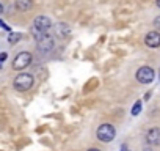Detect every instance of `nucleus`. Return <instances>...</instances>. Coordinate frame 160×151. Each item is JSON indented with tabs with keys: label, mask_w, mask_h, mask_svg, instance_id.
I'll use <instances>...</instances> for the list:
<instances>
[{
	"label": "nucleus",
	"mask_w": 160,
	"mask_h": 151,
	"mask_svg": "<svg viewBox=\"0 0 160 151\" xmlns=\"http://www.w3.org/2000/svg\"><path fill=\"white\" fill-rule=\"evenodd\" d=\"M155 3H157V7L160 8V0H155Z\"/></svg>",
	"instance_id": "a211bd4d"
},
{
	"label": "nucleus",
	"mask_w": 160,
	"mask_h": 151,
	"mask_svg": "<svg viewBox=\"0 0 160 151\" xmlns=\"http://www.w3.org/2000/svg\"><path fill=\"white\" fill-rule=\"evenodd\" d=\"M140 112H141V101H137V102L133 104V107H132V115L137 117Z\"/></svg>",
	"instance_id": "9b49d317"
},
{
	"label": "nucleus",
	"mask_w": 160,
	"mask_h": 151,
	"mask_svg": "<svg viewBox=\"0 0 160 151\" xmlns=\"http://www.w3.org/2000/svg\"><path fill=\"white\" fill-rule=\"evenodd\" d=\"M144 151H151V149H144Z\"/></svg>",
	"instance_id": "aec40b11"
},
{
	"label": "nucleus",
	"mask_w": 160,
	"mask_h": 151,
	"mask_svg": "<svg viewBox=\"0 0 160 151\" xmlns=\"http://www.w3.org/2000/svg\"><path fill=\"white\" fill-rule=\"evenodd\" d=\"M144 43L148 47H158L160 46V33L158 32H149L144 36Z\"/></svg>",
	"instance_id": "6e6552de"
},
{
	"label": "nucleus",
	"mask_w": 160,
	"mask_h": 151,
	"mask_svg": "<svg viewBox=\"0 0 160 151\" xmlns=\"http://www.w3.org/2000/svg\"><path fill=\"white\" fill-rule=\"evenodd\" d=\"M8 58V55L5 54V52H2V54H0V68H2V65H3V61Z\"/></svg>",
	"instance_id": "ddd939ff"
},
{
	"label": "nucleus",
	"mask_w": 160,
	"mask_h": 151,
	"mask_svg": "<svg viewBox=\"0 0 160 151\" xmlns=\"http://www.w3.org/2000/svg\"><path fill=\"white\" fill-rule=\"evenodd\" d=\"M19 39H21V35H19V33H11V35H10V38H8L10 44H14V43H18Z\"/></svg>",
	"instance_id": "f8f14e48"
},
{
	"label": "nucleus",
	"mask_w": 160,
	"mask_h": 151,
	"mask_svg": "<svg viewBox=\"0 0 160 151\" xmlns=\"http://www.w3.org/2000/svg\"><path fill=\"white\" fill-rule=\"evenodd\" d=\"M154 69L151 66H141L137 71V81L140 84H151L154 81Z\"/></svg>",
	"instance_id": "20e7f679"
},
{
	"label": "nucleus",
	"mask_w": 160,
	"mask_h": 151,
	"mask_svg": "<svg viewBox=\"0 0 160 151\" xmlns=\"http://www.w3.org/2000/svg\"><path fill=\"white\" fill-rule=\"evenodd\" d=\"M0 27H2V29H8V25H5V22H2V21H0Z\"/></svg>",
	"instance_id": "2eb2a0df"
},
{
	"label": "nucleus",
	"mask_w": 160,
	"mask_h": 151,
	"mask_svg": "<svg viewBox=\"0 0 160 151\" xmlns=\"http://www.w3.org/2000/svg\"><path fill=\"white\" fill-rule=\"evenodd\" d=\"M154 25H155L157 29H160V16H157V18L154 19Z\"/></svg>",
	"instance_id": "4468645a"
},
{
	"label": "nucleus",
	"mask_w": 160,
	"mask_h": 151,
	"mask_svg": "<svg viewBox=\"0 0 160 151\" xmlns=\"http://www.w3.org/2000/svg\"><path fill=\"white\" fill-rule=\"evenodd\" d=\"M88 151H101V149H98V148H90Z\"/></svg>",
	"instance_id": "dca6fc26"
},
{
	"label": "nucleus",
	"mask_w": 160,
	"mask_h": 151,
	"mask_svg": "<svg viewBox=\"0 0 160 151\" xmlns=\"http://www.w3.org/2000/svg\"><path fill=\"white\" fill-rule=\"evenodd\" d=\"M55 32H57V35L58 36H61V38H66L68 35H69V25L68 24H64V22H60V24H57L55 25Z\"/></svg>",
	"instance_id": "1a4fd4ad"
},
{
	"label": "nucleus",
	"mask_w": 160,
	"mask_h": 151,
	"mask_svg": "<svg viewBox=\"0 0 160 151\" xmlns=\"http://www.w3.org/2000/svg\"><path fill=\"white\" fill-rule=\"evenodd\" d=\"M33 7V0H16V8L19 11H28Z\"/></svg>",
	"instance_id": "9d476101"
},
{
	"label": "nucleus",
	"mask_w": 160,
	"mask_h": 151,
	"mask_svg": "<svg viewBox=\"0 0 160 151\" xmlns=\"http://www.w3.org/2000/svg\"><path fill=\"white\" fill-rule=\"evenodd\" d=\"M38 41V47H39V50H42V52H49V50H52L53 49V38L50 36V35H47V33H44L39 39H36Z\"/></svg>",
	"instance_id": "423d86ee"
},
{
	"label": "nucleus",
	"mask_w": 160,
	"mask_h": 151,
	"mask_svg": "<svg viewBox=\"0 0 160 151\" xmlns=\"http://www.w3.org/2000/svg\"><path fill=\"white\" fill-rule=\"evenodd\" d=\"M121 151H127V148H126V146H122V149H121Z\"/></svg>",
	"instance_id": "6ab92c4d"
},
{
	"label": "nucleus",
	"mask_w": 160,
	"mask_h": 151,
	"mask_svg": "<svg viewBox=\"0 0 160 151\" xmlns=\"http://www.w3.org/2000/svg\"><path fill=\"white\" fill-rule=\"evenodd\" d=\"M96 135H98V138H99L101 142H104V143H108V142H112V140L115 138V135H116L115 126H112V124L105 123V124L99 126V129H98Z\"/></svg>",
	"instance_id": "7ed1b4c3"
},
{
	"label": "nucleus",
	"mask_w": 160,
	"mask_h": 151,
	"mask_svg": "<svg viewBox=\"0 0 160 151\" xmlns=\"http://www.w3.org/2000/svg\"><path fill=\"white\" fill-rule=\"evenodd\" d=\"M146 142H148L149 145H154V146L160 145V129H158V128L149 129V131L146 132Z\"/></svg>",
	"instance_id": "0eeeda50"
},
{
	"label": "nucleus",
	"mask_w": 160,
	"mask_h": 151,
	"mask_svg": "<svg viewBox=\"0 0 160 151\" xmlns=\"http://www.w3.org/2000/svg\"><path fill=\"white\" fill-rule=\"evenodd\" d=\"M50 25H52V22L47 16H38L33 21V27H32V35L35 36V39H39L44 33H47Z\"/></svg>",
	"instance_id": "f257e3e1"
},
{
	"label": "nucleus",
	"mask_w": 160,
	"mask_h": 151,
	"mask_svg": "<svg viewBox=\"0 0 160 151\" xmlns=\"http://www.w3.org/2000/svg\"><path fill=\"white\" fill-rule=\"evenodd\" d=\"M3 13V7H2V3H0V14Z\"/></svg>",
	"instance_id": "f3484780"
},
{
	"label": "nucleus",
	"mask_w": 160,
	"mask_h": 151,
	"mask_svg": "<svg viewBox=\"0 0 160 151\" xmlns=\"http://www.w3.org/2000/svg\"><path fill=\"white\" fill-rule=\"evenodd\" d=\"M30 63H32V54L30 52H21L13 60V68L18 69V71H21V69L27 68Z\"/></svg>",
	"instance_id": "39448f33"
},
{
	"label": "nucleus",
	"mask_w": 160,
	"mask_h": 151,
	"mask_svg": "<svg viewBox=\"0 0 160 151\" xmlns=\"http://www.w3.org/2000/svg\"><path fill=\"white\" fill-rule=\"evenodd\" d=\"M33 84H35L33 76H32V74H27V72L19 74L18 77L14 79V82H13L14 88L19 90V91H27V90H30V88L33 87Z\"/></svg>",
	"instance_id": "f03ea898"
}]
</instances>
